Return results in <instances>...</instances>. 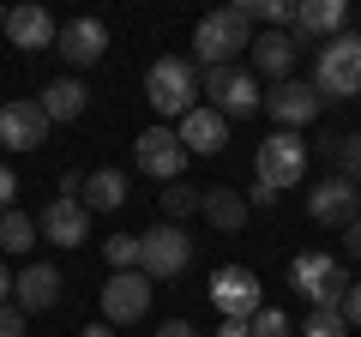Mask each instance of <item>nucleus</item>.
I'll list each match as a JSON object with an SVG mask.
<instances>
[{"label": "nucleus", "instance_id": "nucleus-33", "mask_svg": "<svg viewBox=\"0 0 361 337\" xmlns=\"http://www.w3.org/2000/svg\"><path fill=\"white\" fill-rule=\"evenodd\" d=\"M78 193H85V175H73V168H66V175H61V193H54V199H78Z\"/></svg>", "mask_w": 361, "mask_h": 337}, {"label": "nucleus", "instance_id": "nucleus-37", "mask_svg": "<svg viewBox=\"0 0 361 337\" xmlns=\"http://www.w3.org/2000/svg\"><path fill=\"white\" fill-rule=\"evenodd\" d=\"M217 337H253V325H247V319H223Z\"/></svg>", "mask_w": 361, "mask_h": 337}, {"label": "nucleus", "instance_id": "nucleus-27", "mask_svg": "<svg viewBox=\"0 0 361 337\" xmlns=\"http://www.w3.org/2000/svg\"><path fill=\"white\" fill-rule=\"evenodd\" d=\"M109 265L115 271H139V235H109Z\"/></svg>", "mask_w": 361, "mask_h": 337}, {"label": "nucleus", "instance_id": "nucleus-36", "mask_svg": "<svg viewBox=\"0 0 361 337\" xmlns=\"http://www.w3.org/2000/svg\"><path fill=\"white\" fill-rule=\"evenodd\" d=\"M343 247H349V259H361V217L343 229Z\"/></svg>", "mask_w": 361, "mask_h": 337}, {"label": "nucleus", "instance_id": "nucleus-6", "mask_svg": "<svg viewBox=\"0 0 361 337\" xmlns=\"http://www.w3.org/2000/svg\"><path fill=\"white\" fill-rule=\"evenodd\" d=\"M193 265V241H187V229L180 223H157L151 235H139V271L151 277H180Z\"/></svg>", "mask_w": 361, "mask_h": 337}, {"label": "nucleus", "instance_id": "nucleus-3", "mask_svg": "<svg viewBox=\"0 0 361 337\" xmlns=\"http://www.w3.org/2000/svg\"><path fill=\"white\" fill-rule=\"evenodd\" d=\"M145 103L157 109V115H169V121H180L187 109H199V66L193 61H157L151 73H145Z\"/></svg>", "mask_w": 361, "mask_h": 337}, {"label": "nucleus", "instance_id": "nucleus-2", "mask_svg": "<svg viewBox=\"0 0 361 337\" xmlns=\"http://www.w3.org/2000/svg\"><path fill=\"white\" fill-rule=\"evenodd\" d=\"M289 283L313 301V313H343V301H349V271L331 253H295L289 259Z\"/></svg>", "mask_w": 361, "mask_h": 337}, {"label": "nucleus", "instance_id": "nucleus-20", "mask_svg": "<svg viewBox=\"0 0 361 337\" xmlns=\"http://www.w3.org/2000/svg\"><path fill=\"white\" fill-rule=\"evenodd\" d=\"M343 18H349L343 0H301L289 25H295V37H325V42H331L337 30H343Z\"/></svg>", "mask_w": 361, "mask_h": 337}, {"label": "nucleus", "instance_id": "nucleus-18", "mask_svg": "<svg viewBox=\"0 0 361 337\" xmlns=\"http://www.w3.org/2000/svg\"><path fill=\"white\" fill-rule=\"evenodd\" d=\"M247 54H253V73L271 78V85H283V78L295 73V37H283V30H259V37L247 42Z\"/></svg>", "mask_w": 361, "mask_h": 337}, {"label": "nucleus", "instance_id": "nucleus-23", "mask_svg": "<svg viewBox=\"0 0 361 337\" xmlns=\"http://www.w3.org/2000/svg\"><path fill=\"white\" fill-rule=\"evenodd\" d=\"M85 85H78V78H54V85H49V91H42V115H49V121H78V115H85Z\"/></svg>", "mask_w": 361, "mask_h": 337}, {"label": "nucleus", "instance_id": "nucleus-29", "mask_svg": "<svg viewBox=\"0 0 361 337\" xmlns=\"http://www.w3.org/2000/svg\"><path fill=\"white\" fill-rule=\"evenodd\" d=\"M163 211H169V217H187V211H199V187H187V181H169Z\"/></svg>", "mask_w": 361, "mask_h": 337}, {"label": "nucleus", "instance_id": "nucleus-9", "mask_svg": "<svg viewBox=\"0 0 361 337\" xmlns=\"http://www.w3.org/2000/svg\"><path fill=\"white\" fill-rule=\"evenodd\" d=\"M211 301L223 319H253L259 313V277L247 265H217L211 271Z\"/></svg>", "mask_w": 361, "mask_h": 337}, {"label": "nucleus", "instance_id": "nucleus-13", "mask_svg": "<svg viewBox=\"0 0 361 337\" xmlns=\"http://www.w3.org/2000/svg\"><path fill=\"white\" fill-rule=\"evenodd\" d=\"M265 109H271V121H277L283 133H301L313 115H319V91H313V85H295V78H283V85L265 97Z\"/></svg>", "mask_w": 361, "mask_h": 337}, {"label": "nucleus", "instance_id": "nucleus-24", "mask_svg": "<svg viewBox=\"0 0 361 337\" xmlns=\"http://www.w3.org/2000/svg\"><path fill=\"white\" fill-rule=\"evenodd\" d=\"M0 247L6 253H30L37 247V217H25V211H0Z\"/></svg>", "mask_w": 361, "mask_h": 337}, {"label": "nucleus", "instance_id": "nucleus-26", "mask_svg": "<svg viewBox=\"0 0 361 337\" xmlns=\"http://www.w3.org/2000/svg\"><path fill=\"white\" fill-rule=\"evenodd\" d=\"M337 157V175L343 181H361V133H343V139H325Z\"/></svg>", "mask_w": 361, "mask_h": 337}, {"label": "nucleus", "instance_id": "nucleus-25", "mask_svg": "<svg viewBox=\"0 0 361 337\" xmlns=\"http://www.w3.org/2000/svg\"><path fill=\"white\" fill-rule=\"evenodd\" d=\"M241 18L247 25H289V18H295V0H241Z\"/></svg>", "mask_w": 361, "mask_h": 337}, {"label": "nucleus", "instance_id": "nucleus-7", "mask_svg": "<svg viewBox=\"0 0 361 337\" xmlns=\"http://www.w3.org/2000/svg\"><path fill=\"white\" fill-rule=\"evenodd\" d=\"M199 91L211 97V109H217L223 121L253 115V103H259V85H253V73H247V66H205Z\"/></svg>", "mask_w": 361, "mask_h": 337}, {"label": "nucleus", "instance_id": "nucleus-30", "mask_svg": "<svg viewBox=\"0 0 361 337\" xmlns=\"http://www.w3.org/2000/svg\"><path fill=\"white\" fill-rule=\"evenodd\" d=\"M301 337H349V319H343V313H307Z\"/></svg>", "mask_w": 361, "mask_h": 337}, {"label": "nucleus", "instance_id": "nucleus-22", "mask_svg": "<svg viewBox=\"0 0 361 337\" xmlns=\"http://www.w3.org/2000/svg\"><path fill=\"white\" fill-rule=\"evenodd\" d=\"M85 211H115L127 205V175L121 168H97V175H85V199H78Z\"/></svg>", "mask_w": 361, "mask_h": 337}, {"label": "nucleus", "instance_id": "nucleus-38", "mask_svg": "<svg viewBox=\"0 0 361 337\" xmlns=\"http://www.w3.org/2000/svg\"><path fill=\"white\" fill-rule=\"evenodd\" d=\"M6 301H13V271L0 265V307H6Z\"/></svg>", "mask_w": 361, "mask_h": 337}, {"label": "nucleus", "instance_id": "nucleus-16", "mask_svg": "<svg viewBox=\"0 0 361 337\" xmlns=\"http://www.w3.org/2000/svg\"><path fill=\"white\" fill-rule=\"evenodd\" d=\"M54 49H61V61L90 66V61H103V49H109V25L103 18H73V25H61Z\"/></svg>", "mask_w": 361, "mask_h": 337}, {"label": "nucleus", "instance_id": "nucleus-34", "mask_svg": "<svg viewBox=\"0 0 361 337\" xmlns=\"http://www.w3.org/2000/svg\"><path fill=\"white\" fill-rule=\"evenodd\" d=\"M157 337H199V331L187 319H163V325H157Z\"/></svg>", "mask_w": 361, "mask_h": 337}, {"label": "nucleus", "instance_id": "nucleus-31", "mask_svg": "<svg viewBox=\"0 0 361 337\" xmlns=\"http://www.w3.org/2000/svg\"><path fill=\"white\" fill-rule=\"evenodd\" d=\"M13 199H18V175L13 163H0V211H13Z\"/></svg>", "mask_w": 361, "mask_h": 337}, {"label": "nucleus", "instance_id": "nucleus-12", "mask_svg": "<svg viewBox=\"0 0 361 337\" xmlns=\"http://www.w3.org/2000/svg\"><path fill=\"white\" fill-rule=\"evenodd\" d=\"M355 205H361V193H355V181H343V175H331V181H319L307 193V217L313 223H337V229L355 223Z\"/></svg>", "mask_w": 361, "mask_h": 337}, {"label": "nucleus", "instance_id": "nucleus-19", "mask_svg": "<svg viewBox=\"0 0 361 337\" xmlns=\"http://www.w3.org/2000/svg\"><path fill=\"white\" fill-rule=\"evenodd\" d=\"M61 301V271L54 265H30V271L13 277V307L18 313H49Z\"/></svg>", "mask_w": 361, "mask_h": 337}, {"label": "nucleus", "instance_id": "nucleus-8", "mask_svg": "<svg viewBox=\"0 0 361 337\" xmlns=\"http://www.w3.org/2000/svg\"><path fill=\"white\" fill-rule=\"evenodd\" d=\"M151 307V277L145 271H109L103 283V325H133Z\"/></svg>", "mask_w": 361, "mask_h": 337}, {"label": "nucleus", "instance_id": "nucleus-17", "mask_svg": "<svg viewBox=\"0 0 361 337\" xmlns=\"http://www.w3.org/2000/svg\"><path fill=\"white\" fill-rule=\"evenodd\" d=\"M54 37H61V25L49 18V6H13L6 13V42L13 49L37 54V49H54Z\"/></svg>", "mask_w": 361, "mask_h": 337}, {"label": "nucleus", "instance_id": "nucleus-10", "mask_svg": "<svg viewBox=\"0 0 361 337\" xmlns=\"http://www.w3.org/2000/svg\"><path fill=\"white\" fill-rule=\"evenodd\" d=\"M133 163H139L151 181H180L187 151H180L175 127H151V133H139V145H133Z\"/></svg>", "mask_w": 361, "mask_h": 337}, {"label": "nucleus", "instance_id": "nucleus-32", "mask_svg": "<svg viewBox=\"0 0 361 337\" xmlns=\"http://www.w3.org/2000/svg\"><path fill=\"white\" fill-rule=\"evenodd\" d=\"M0 337H25V313H18L13 301H6V307H0Z\"/></svg>", "mask_w": 361, "mask_h": 337}, {"label": "nucleus", "instance_id": "nucleus-11", "mask_svg": "<svg viewBox=\"0 0 361 337\" xmlns=\"http://www.w3.org/2000/svg\"><path fill=\"white\" fill-rule=\"evenodd\" d=\"M175 139H180V151H187V157H217L223 145H229V121H223L211 103H199V109H187V115H180Z\"/></svg>", "mask_w": 361, "mask_h": 337}, {"label": "nucleus", "instance_id": "nucleus-15", "mask_svg": "<svg viewBox=\"0 0 361 337\" xmlns=\"http://www.w3.org/2000/svg\"><path fill=\"white\" fill-rule=\"evenodd\" d=\"M42 139H49V115H42V103H6V109H0V145L37 151Z\"/></svg>", "mask_w": 361, "mask_h": 337}, {"label": "nucleus", "instance_id": "nucleus-40", "mask_svg": "<svg viewBox=\"0 0 361 337\" xmlns=\"http://www.w3.org/2000/svg\"><path fill=\"white\" fill-rule=\"evenodd\" d=\"M0 30H6V6H0Z\"/></svg>", "mask_w": 361, "mask_h": 337}, {"label": "nucleus", "instance_id": "nucleus-1", "mask_svg": "<svg viewBox=\"0 0 361 337\" xmlns=\"http://www.w3.org/2000/svg\"><path fill=\"white\" fill-rule=\"evenodd\" d=\"M313 91H319V103H349V97H361V30H337L331 42H319Z\"/></svg>", "mask_w": 361, "mask_h": 337}, {"label": "nucleus", "instance_id": "nucleus-21", "mask_svg": "<svg viewBox=\"0 0 361 337\" xmlns=\"http://www.w3.org/2000/svg\"><path fill=\"white\" fill-rule=\"evenodd\" d=\"M199 211H205V223H217V229H241L247 223V199L235 193V187H205V193H199Z\"/></svg>", "mask_w": 361, "mask_h": 337}, {"label": "nucleus", "instance_id": "nucleus-35", "mask_svg": "<svg viewBox=\"0 0 361 337\" xmlns=\"http://www.w3.org/2000/svg\"><path fill=\"white\" fill-rule=\"evenodd\" d=\"M343 319L361 325V283H349V301H343Z\"/></svg>", "mask_w": 361, "mask_h": 337}, {"label": "nucleus", "instance_id": "nucleus-28", "mask_svg": "<svg viewBox=\"0 0 361 337\" xmlns=\"http://www.w3.org/2000/svg\"><path fill=\"white\" fill-rule=\"evenodd\" d=\"M253 337H295V325H289V313H277V307H259L253 319Z\"/></svg>", "mask_w": 361, "mask_h": 337}, {"label": "nucleus", "instance_id": "nucleus-39", "mask_svg": "<svg viewBox=\"0 0 361 337\" xmlns=\"http://www.w3.org/2000/svg\"><path fill=\"white\" fill-rule=\"evenodd\" d=\"M78 337H109V325L97 319V325H85V331H78Z\"/></svg>", "mask_w": 361, "mask_h": 337}, {"label": "nucleus", "instance_id": "nucleus-5", "mask_svg": "<svg viewBox=\"0 0 361 337\" xmlns=\"http://www.w3.org/2000/svg\"><path fill=\"white\" fill-rule=\"evenodd\" d=\"M253 168H259V187H265V193L295 187L301 175H307V145H301V133H271V139L259 145Z\"/></svg>", "mask_w": 361, "mask_h": 337}, {"label": "nucleus", "instance_id": "nucleus-14", "mask_svg": "<svg viewBox=\"0 0 361 337\" xmlns=\"http://www.w3.org/2000/svg\"><path fill=\"white\" fill-rule=\"evenodd\" d=\"M37 235L54 247H78L90 235V211L78 205V199H49V211L37 217Z\"/></svg>", "mask_w": 361, "mask_h": 337}, {"label": "nucleus", "instance_id": "nucleus-4", "mask_svg": "<svg viewBox=\"0 0 361 337\" xmlns=\"http://www.w3.org/2000/svg\"><path fill=\"white\" fill-rule=\"evenodd\" d=\"M253 42V25L241 18V6H223V13H205L193 30V54L199 66H235V54H247Z\"/></svg>", "mask_w": 361, "mask_h": 337}]
</instances>
